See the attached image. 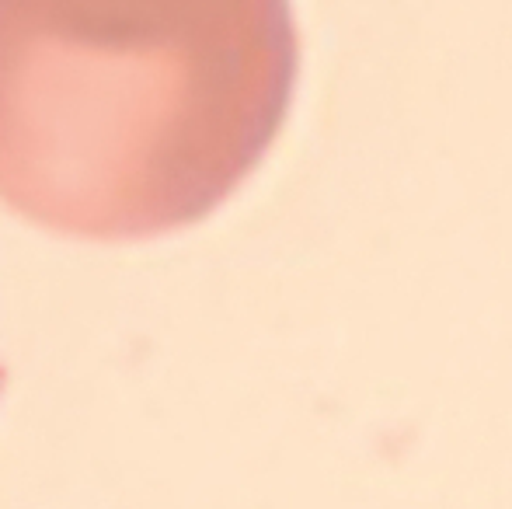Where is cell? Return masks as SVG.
Returning <instances> with one entry per match:
<instances>
[{
  "label": "cell",
  "instance_id": "cell-1",
  "mask_svg": "<svg viewBox=\"0 0 512 509\" xmlns=\"http://www.w3.org/2000/svg\"><path fill=\"white\" fill-rule=\"evenodd\" d=\"M290 0H0V203L147 241L220 210L290 116Z\"/></svg>",
  "mask_w": 512,
  "mask_h": 509
},
{
  "label": "cell",
  "instance_id": "cell-2",
  "mask_svg": "<svg viewBox=\"0 0 512 509\" xmlns=\"http://www.w3.org/2000/svg\"><path fill=\"white\" fill-rule=\"evenodd\" d=\"M4 381H7V370H4V367H0V387H4Z\"/></svg>",
  "mask_w": 512,
  "mask_h": 509
}]
</instances>
